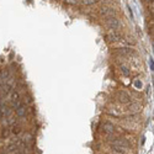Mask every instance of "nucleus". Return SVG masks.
<instances>
[{"label": "nucleus", "mask_w": 154, "mask_h": 154, "mask_svg": "<svg viewBox=\"0 0 154 154\" xmlns=\"http://www.w3.org/2000/svg\"><path fill=\"white\" fill-rule=\"evenodd\" d=\"M105 38H106V41L109 42V43H115V42L123 41V35L121 34L118 30H111L109 34H106Z\"/></svg>", "instance_id": "1"}, {"label": "nucleus", "mask_w": 154, "mask_h": 154, "mask_svg": "<svg viewBox=\"0 0 154 154\" xmlns=\"http://www.w3.org/2000/svg\"><path fill=\"white\" fill-rule=\"evenodd\" d=\"M100 14H101V16L109 18V17H114V15L116 14V10H115L114 8L106 6V8H102V9H101V10H100Z\"/></svg>", "instance_id": "6"}, {"label": "nucleus", "mask_w": 154, "mask_h": 154, "mask_svg": "<svg viewBox=\"0 0 154 154\" xmlns=\"http://www.w3.org/2000/svg\"><path fill=\"white\" fill-rule=\"evenodd\" d=\"M147 1H148V3H151V4H152V3H154V0H147Z\"/></svg>", "instance_id": "19"}, {"label": "nucleus", "mask_w": 154, "mask_h": 154, "mask_svg": "<svg viewBox=\"0 0 154 154\" xmlns=\"http://www.w3.org/2000/svg\"><path fill=\"white\" fill-rule=\"evenodd\" d=\"M8 134H9V129H4L3 131V138H5V137H8Z\"/></svg>", "instance_id": "15"}, {"label": "nucleus", "mask_w": 154, "mask_h": 154, "mask_svg": "<svg viewBox=\"0 0 154 154\" xmlns=\"http://www.w3.org/2000/svg\"><path fill=\"white\" fill-rule=\"evenodd\" d=\"M105 26L109 30H118L121 27V22L118 18H116V17H109V18H106Z\"/></svg>", "instance_id": "3"}, {"label": "nucleus", "mask_w": 154, "mask_h": 154, "mask_svg": "<svg viewBox=\"0 0 154 154\" xmlns=\"http://www.w3.org/2000/svg\"><path fill=\"white\" fill-rule=\"evenodd\" d=\"M151 10L154 11V3H152V5H151Z\"/></svg>", "instance_id": "18"}, {"label": "nucleus", "mask_w": 154, "mask_h": 154, "mask_svg": "<svg viewBox=\"0 0 154 154\" xmlns=\"http://www.w3.org/2000/svg\"><path fill=\"white\" fill-rule=\"evenodd\" d=\"M67 4H77V0H64Z\"/></svg>", "instance_id": "16"}, {"label": "nucleus", "mask_w": 154, "mask_h": 154, "mask_svg": "<svg viewBox=\"0 0 154 154\" xmlns=\"http://www.w3.org/2000/svg\"><path fill=\"white\" fill-rule=\"evenodd\" d=\"M21 132V127H20V126H14V127H12V133L14 134H18V133H20Z\"/></svg>", "instance_id": "13"}, {"label": "nucleus", "mask_w": 154, "mask_h": 154, "mask_svg": "<svg viewBox=\"0 0 154 154\" xmlns=\"http://www.w3.org/2000/svg\"><path fill=\"white\" fill-rule=\"evenodd\" d=\"M111 144H114V146H120V147H125V148H128L131 144L126 141V139H114V141H111Z\"/></svg>", "instance_id": "7"}, {"label": "nucleus", "mask_w": 154, "mask_h": 154, "mask_svg": "<svg viewBox=\"0 0 154 154\" xmlns=\"http://www.w3.org/2000/svg\"><path fill=\"white\" fill-rule=\"evenodd\" d=\"M121 70H122V73L125 74L126 77H129V70H128V69L125 67V65H122V67H121Z\"/></svg>", "instance_id": "14"}, {"label": "nucleus", "mask_w": 154, "mask_h": 154, "mask_svg": "<svg viewBox=\"0 0 154 154\" xmlns=\"http://www.w3.org/2000/svg\"><path fill=\"white\" fill-rule=\"evenodd\" d=\"M149 63H151V68H152V70L154 72V62H153V60H151Z\"/></svg>", "instance_id": "17"}, {"label": "nucleus", "mask_w": 154, "mask_h": 154, "mask_svg": "<svg viewBox=\"0 0 154 154\" xmlns=\"http://www.w3.org/2000/svg\"><path fill=\"white\" fill-rule=\"evenodd\" d=\"M127 110L131 114H139L142 111V105L138 102H131L127 105Z\"/></svg>", "instance_id": "5"}, {"label": "nucleus", "mask_w": 154, "mask_h": 154, "mask_svg": "<svg viewBox=\"0 0 154 154\" xmlns=\"http://www.w3.org/2000/svg\"><path fill=\"white\" fill-rule=\"evenodd\" d=\"M114 154H117V153H114Z\"/></svg>", "instance_id": "21"}, {"label": "nucleus", "mask_w": 154, "mask_h": 154, "mask_svg": "<svg viewBox=\"0 0 154 154\" xmlns=\"http://www.w3.org/2000/svg\"><path fill=\"white\" fill-rule=\"evenodd\" d=\"M153 16H154V11H153Z\"/></svg>", "instance_id": "20"}, {"label": "nucleus", "mask_w": 154, "mask_h": 154, "mask_svg": "<svg viewBox=\"0 0 154 154\" xmlns=\"http://www.w3.org/2000/svg\"><path fill=\"white\" fill-rule=\"evenodd\" d=\"M116 100L122 105H128V104L132 102V96H131L129 92L125 91V90H121V91L116 92Z\"/></svg>", "instance_id": "2"}, {"label": "nucleus", "mask_w": 154, "mask_h": 154, "mask_svg": "<svg viewBox=\"0 0 154 154\" xmlns=\"http://www.w3.org/2000/svg\"><path fill=\"white\" fill-rule=\"evenodd\" d=\"M133 85H134V88H136L137 90H141V89H142V86H143V84H142L141 80L136 79V80H134V83H133Z\"/></svg>", "instance_id": "12"}, {"label": "nucleus", "mask_w": 154, "mask_h": 154, "mask_svg": "<svg viewBox=\"0 0 154 154\" xmlns=\"http://www.w3.org/2000/svg\"><path fill=\"white\" fill-rule=\"evenodd\" d=\"M104 131H105L107 134L114 133L115 132V126L112 123H110V122H105L104 123Z\"/></svg>", "instance_id": "9"}, {"label": "nucleus", "mask_w": 154, "mask_h": 154, "mask_svg": "<svg viewBox=\"0 0 154 154\" xmlns=\"http://www.w3.org/2000/svg\"><path fill=\"white\" fill-rule=\"evenodd\" d=\"M111 149H112L114 153H117V154H125V147H120V146H114L111 144Z\"/></svg>", "instance_id": "10"}, {"label": "nucleus", "mask_w": 154, "mask_h": 154, "mask_svg": "<svg viewBox=\"0 0 154 154\" xmlns=\"http://www.w3.org/2000/svg\"><path fill=\"white\" fill-rule=\"evenodd\" d=\"M97 1H99V0H81V4L85 6H89V5H94Z\"/></svg>", "instance_id": "11"}, {"label": "nucleus", "mask_w": 154, "mask_h": 154, "mask_svg": "<svg viewBox=\"0 0 154 154\" xmlns=\"http://www.w3.org/2000/svg\"><path fill=\"white\" fill-rule=\"evenodd\" d=\"M26 105L25 104H20V106L16 109V115L18 116V117H24V116L26 115Z\"/></svg>", "instance_id": "8"}, {"label": "nucleus", "mask_w": 154, "mask_h": 154, "mask_svg": "<svg viewBox=\"0 0 154 154\" xmlns=\"http://www.w3.org/2000/svg\"><path fill=\"white\" fill-rule=\"evenodd\" d=\"M114 53L117 55H122V57H128V55H132L134 53V51L129 47H122V48H116Z\"/></svg>", "instance_id": "4"}]
</instances>
